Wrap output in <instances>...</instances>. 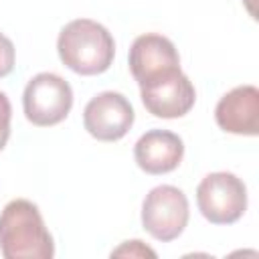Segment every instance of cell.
Returning <instances> with one entry per match:
<instances>
[{"label": "cell", "instance_id": "6da1fadb", "mask_svg": "<svg viewBox=\"0 0 259 259\" xmlns=\"http://www.w3.org/2000/svg\"><path fill=\"white\" fill-rule=\"evenodd\" d=\"M0 253L4 259H53L55 241L38 206L26 198L10 200L0 212Z\"/></svg>", "mask_w": 259, "mask_h": 259}, {"label": "cell", "instance_id": "7a4b0ae2", "mask_svg": "<svg viewBox=\"0 0 259 259\" xmlns=\"http://www.w3.org/2000/svg\"><path fill=\"white\" fill-rule=\"evenodd\" d=\"M57 53L61 63L77 75H101L115 57V42L111 32L91 18H75L67 22L57 38Z\"/></svg>", "mask_w": 259, "mask_h": 259}, {"label": "cell", "instance_id": "3957f363", "mask_svg": "<svg viewBox=\"0 0 259 259\" xmlns=\"http://www.w3.org/2000/svg\"><path fill=\"white\" fill-rule=\"evenodd\" d=\"M196 206L212 225H233L247 210V186L233 172H210L196 186Z\"/></svg>", "mask_w": 259, "mask_h": 259}, {"label": "cell", "instance_id": "277c9868", "mask_svg": "<svg viewBox=\"0 0 259 259\" xmlns=\"http://www.w3.org/2000/svg\"><path fill=\"white\" fill-rule=\"evenodd\" d=\"M73 107V89L57 73L34 75L22 93V109L26 119L38 127L61 123Z\"/></svg>", "mask_w": 259, "mask_h": 259}, {"label": "cell", "instance_id": "5b68a950", "mask_svg": "<svg viewBox=\"0 0 259 259\" xmlns=\"http://www.w3.org/2000/svg\"><path fill=\"white\" fill-rule=\"evenodd\" d=\"M188 198L172 184L152 188L142 202V227L162 243L178 239L188 225Z\"/></svg>", "mask_w": 259, "mask_h": 259}, {"label": "cell", "instance_id": "8992f818", "mask_svg": "<svg viewBox=\"0 0 259 259\" xmlns=\"http://www.w3.org/2000/svg\"><path fill=\"white\" fill-rule=\"evenodd\" d=\"M130 71L140 87L164 79L180 69V55L174 42L158 32L136 36L130 49Z\"/></svg>", "mask_w": 259, "mask_h": 259}, {"label": "cell", "instance_id": "52a82bcc", "mask_svg": "<svg viewBox=\"0 0 259 259\" xmlns=\"http://www.w3.org/2000/svg\"><path fill=\"white\" fill-rule=\"evenodd\" d=\"M136 113L127 97L117 91H103L91 97L83 109V127L99 142H117L134 125Z\"/></svg>", "mask_w": 259, "mask_h": 259}, {"label": "cell", "instance_id": "ba28073f", "mask_svg": "<svg viewBox=\"0 0 259 259\" xmlns=\"http://www.w3.org/2000/svg\"><path fill=\"white\" fill-rule=\"evenodd\" d=\"M140 95L144 107L154 117L162 119H176L186 115L196 101V89L182 71L140 87Z\"/></svg>", "mask_w": 259, "mask_h": 259}, {"label": "cell", "instance_id": "9c48e42d", "mask_svg": "<svg viewBox=\"0 0 259 259\" xmlns=\"http://www.w3.org/2000/svg\"><path fill=\"white\" fill-rule=\"evenodd\" d=\"M217 125L235 136L259 134V89L255 85H239L225 93L214 107Z\"/></svg>", "mask_w": 259, "mask_h": 259}, {"label": "cell", "instance_id": "30bf717a", "mask_svg": "<svg viewBox=\"0 0 259 259\" xmlns=\"http://www.w3.org/2000/svg\"><path fill=\"white\" fill-rule=\"evenodd\" d=\"M184 158V142L168 130H150L134 146V160L146 174H168L180 166Z\"/></svg>", "mask_w": 259, "mask_h": 259}, {"label": "cell", "instance_id": "8fae6325", "mask_svg": "<svg viewBox=\"0 0 259 259\" xmlns=\"http://www.w3.org/2000/svg\"><path fill=\"white\" fill-rule=\"evenodd\" d=\"M14 61H16V51L12 40L0 32V77H6L12 73Z\"/></svg>", "mask_w": 259, "mask_h": 259}, {"label": "cell", "instance_id": "7c38bea8", "mask_svg": "<svg viewBox=\"0 0 259 259\" xmlns=\"http://www.w3.org/2000/svg\"><path fill=\"white\" fill-rule=\"evenodd\" d=\"M10 119H12V107L4 91H0V152L4 150L8 138H10Z\"/></svg>", "mask_w": 259, "mask_h": 259}, {"label": "cell", "instance_id": "4fadbf2b", "mask_svg": "<svg viewBox=\"0 0 259 259\" xmlns=\"http://www.w3.org/2000/svg\"><path fill=\"white\" fill-rule=\"evenodd\" d=\"M111 255H138V257H146V255H150V257H156V253L152 251V249H148L146 245H142V241H138V239H134V241H125L119 249H115Z\"/></svg>", "mask_w": 259, "mask_h": 259}]
</instances>
